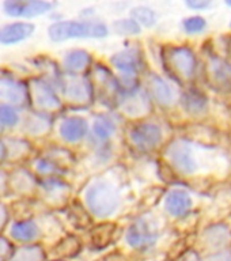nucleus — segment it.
Returning a JSON list of instances; mask_svg holds the SVG:
<instances>
[{"mask_svg":"<svg viewBox=\"0 0 231 261\" xmlns=\"http://www.w3.org/2000/svg\"><path fill=\"white\" fill-rule=\"evenodd\" d=\"M36 32V24L30 20L14 19L0 24V45L14 46L28 41Z\"/></svg>","mask_w":231,"mask_h":261,"instance_id":"obj_24","label":"nucleus"},{"mask_svg":"<svg viewBox=\"0 0 231 261\" xmlns=\"http://www.w3.org/2000/svg\"><path fill=\"white\" fill-rule=\"evenodd\" d=\"M142 81L143 87L146 89L154 106L169 109L178 101V95L173 85L162 75L155 72H146L142 76Z\"/></svg>","mask_w":231,"mask_h":261,"instance_id":"obj_19","label":"nucleus"},{"mask_svg":"<svg viewBox=\"0 0 231 261\" xmlns=\"http://www.w3.org/2000/svg\"><path fill=\"white\" fill-rule=\"evenodd\" d=\"M212 0H185V3L188 4V7L193 8V10H203L207 8L211 4Z\"/></svg>","mask_w":231,"mask_h":261,"instance_id":"obj_39","label":"nucleus"},{"mask_svg":"<svg viewBox=\"0 0 231 261\" xmlns=\"http://www.w3.org/2000/svg\"><path fill=\"white\" fill-rule=\"evenodd\" d=\"M159 238V227L151 214L135 218L124 231V242L135 252H148Z\"/></svg>","mask_w":231,"mask_h":261,"instance_id":"obj_11","label":"nucleus"},{"mask_svg":"<svg viewBox=\"0 0 231 261\" xmlns=\"http://www.w3.org/2000/svg\"><path fill=\"white\" fill-rule=\"evenodd\" d=\"M163 208L171 218H184L192 210L191 196L185 189L171 188L163 197Z\"/></svg>","mask_w":231,"mask_h":261,"instance_id":"obj_26","label":"nucleus"},{"mask_svg":"<svg viewBox=\"0 0 231 261\" xmlns=\"http://www.w3.org/2000/svg\"><path fill=\"white\" fill-rule=\"evenodd\" d=\"M128 171L120 162L104 171L87 175L76 192V199L93 219L110 220L125 205L128 192Z\"/></svg>","mask_w":231,"mask_h":261,"instance_id":"obj_1","label":"nucleus"},{"mask_svg":"<svg viewBox=\"0 0 231 261\" xmlns=\"http://www.w3.org/2000/svg\"><path fill=\"white\" fill-rule=\"evenodd\" d=\"M110 30L121 37H136L142 33V28L131 16L114 20Z\"/></svg>","mask_w":231,"mask_h":261,"instance_id":"obj_32","label":"nucleus"},{"mask_svg":"<svg viewBox=\"0 0 231 261\" xmlns=\"http://www.w3.org/2000/svg\"><path fill=\"white\" fill-rule=\"evenodd\" d=\"M163 156L177 173L192 175L199 170V162L191 142L184 139H174L163 146Z\"/></svg>","mask_w":231,"mask_h":261,"instance_id":"obj_13","label":"nucleus"},{"mask_svg":"<svg viewBox=\"0 0 231 261\" xmlns=\"http://www.w3.org/2000/svg\"><path fill=\"white\" fill-rule=\"evenodd\" d=\"M207 261H231L230 250H219L208 257Z\"/></svg>","mask_w":231,"mask_h":261,"instance_id":"obj_38","label":"nucleus"},{"mask_svg":"<svg viewBox=\"0 0 231 261\" xmlns=\"http://www.w3.org/2000/svg\"><path fill=\"white\" fill-rule=\"evenodd\" d=\"M14 250V245L7 237L0 236V261H7Z\"/></svg>","mask_w":231,"mask_h":261,"instance_id":"obj_36","label":"nucleus"},{"mask_svg":"<svg viewBox=\"0 0 231 261\" xmlns=\"http://www.w3.org/2000/svg\"><path fill=\"white\" fill-rule=\"evenodd\" d=\"M53 10L49 0H4L3 12L12 19L30 20L40 18Z\"/></svg>","mask_w":231,"mask_h":261,"instance_id":"obj_20","label":"nucleus"},{"mask_svg":"<svg viewBox=\"0 0 231 261\" xmlns=\"http://www.w3.org/2000/svg\"><path fill=\"white\" fill-rule=\"evenodd\" d=\"M106 63L116 75L143 76L147 72L144 55L136 45H125L117 52L112 53Z\"/></svg>","mask_w":231,"mask_h":261,"instance_id":"obj_16","label":"nucleus"},{"mask_svg":"<svg viewBox=\"0 0 231 261\" xmlns=\"http://www.w3.org/2000/svg\"><path fill=\"white\" fill-rule=\"evenodd\" d=\"M181 261H201V258H200L197 253L189 252L183 257V260H181Z\"/></svg>","mask_w":231,"mask_h":261,"instance_id":"obj_41","label":"nucleus"},{"mask_svg":"<svg viewBox=\"0 0 231 261\" xmlns=\"http://www.w3.org/2000/svg\"><path fill=\"white\" fill-rule=\"evenodd\" d=\"M6 144V162L4 166L24 165L36 154L37 144L20 134L3 135Z\"/></svg>","mask_w":231,"mask_h":261,"instance_id":"obj_21","label":"nucleus"},{"mask_svg":"<svg viewBox=\"0 0 231 261\" xmlns=\"http://www.w3.org/2000/svg\"><path fill=\"white\" fill-rule=\"evenodd\" d=\"M163 64L174 79H191L197 68L195 53L184 45L169 46L163 52Z\"/></svg>","mask_w":231,"mask_h":261,"instance_id":"obj_15","label":"nucleus"},{"mask_svg":"<svg viewBox=\"0 0 231 261\" xmlns=\"http://www.w3.org/2000/svg\"><path fill=\"white\" fill-rule=\"evenodd\" d=\"M6 162V144H4L3 135H0V165Z\"/></svg>","mask_w":231,"mask_h":261,"instance_id":"obj_40","label":"nucleus"},{"mask_svg":"<svg viewBox=\"0 0 231 261\" xmlns=\"http://www.w3.org/2000/svg\"><path fill=\"white\" fill-rule=\"evenodd\" d=\"M130 16L140 28H152L157 23V14L147 6H136L131 10Z\"/></svg>","mask_w":231,"mask_h":261,"instance_id":"obj_33","label":"nucleus"},{"mask_svg":"<svg viewBox=\"0 0 231 261\" xmlns=\"http://www.w3.org/2000/svg\"><path fill=\"white\" fill-rule=\"evenodd\" d=\"M10 196L8 192V170L7 166L0 165V200Z\"/></svg>","mask_w":231,"mask_h":261,"instance_id":"obj_35","label":"nucleus"},{"mask_svg":"<svg viewBox=\"0 0 231 261\" xmlns=\"http://www.w3.org/2000/svg\"><path fill=\"white\" fill-rule=\"evenodd\" d=\"M10 220V208L3 200H0V231H3V228L7 226Z\"/></svg>","mask_w":231,"mask_h":261,"instance_id":"obj_37","label":"nucleus"},{"mask_svg":"<svg viewBox=\"0 0 231 261\" xmlns=\"http://www.w3.org/2000/svg\"><path fill=\"white\" fill-rule=\"evenodd\" d=\"M212 81L222 89L231 90V65L220 59H212L210 63Z\"/></svg>","mask_w":231,"mask_h":261,"instance_id":"obj_30","label":"nucleus"},{"mask_svg":"<svg viewBox=\"0 0 231 261\" xmlns=\"http://www.w3.org/2000/svg\"><path fill=\"white\" fill-rule=\"evenodd\" d=\"M224 2H226V3H227L228 6H231V0H224Z\"/></svg>","mask_w":231,"mask_h":261,"instance_id":"obj_42","label":"nucleus"},{"mask_svg":"<svg viewBox=\"0 0 231 261\" xmlns=\"http://www.w3.org/2000/svg\"><path fill=\"white\" fill-rule=\"evenodd\" d=\"M122 152L125 151L121 142L85 147L79 152L76 169L82 167L85 170L86 177L95 174L122 162Z\"/></svg>","mask_w":231,"mask_h":261,"instance_id":"obj_7","label":"nucleus"},{"mask_svg":"<svg viewBox=\"0 0 231 261\" xmlns=\"http://www.w3.org/2000/svg\"><path fill=\"white\" fill-rule=\"evenodd\" d=\"M53 126H55V116L26 109L18 134L23 135L24 138H28L38 146L41 143L52 139Z\"/></svg>","mask_w":231,"mask_h":261,"instance_id":"obj_17","label":"nucleus"},{"mask_svg":"<svg viewBox=\"0 0 231 261\" xmlns=\"http://www.w3.org/2000/svg\"><path fill=\"white\" fill-rule=\"evenodd\" d=\"M179 102L189 113H201L207 108V97L199 90L189 89L179 97Z\"/></svg>","mask_w":231,"mask_h":261,"instance_id":"obj_31","label":"nucleus"},{"mask_svg":"<svg viewBox=\"0 0 231 261\" xmlns=\"http://www.w3.org/2000/svg\"><path fill=\"white\" fill-rule=\"evenodd\" d=\"M7 261H46V253L40 244L20 245L14 248Z\"/></svg>","mask_w":231,"mask_h":261,"instance_id":"obj_28","label":"nucleus"},{"mask_svg":"<svg viewBox=\"0 0 231 261\" xmlns=\"http://www.w3.org/2000/svg\"><path fill=\"white\" fill-rule=\"evenodd\" d=\"M207 23H206V19L201 18V16H189L187 19H184L183 28L184 30L188 33V34H197V33H201L206 29Z\"/></svg>","mask_w":231,"mask_h":261,"instance_id":"obj_34","label":"nucleus"},{"mask_svg":"<svg viewBox=\"0 0 231 261\" xmlns=\"http://www.w3.org/2000/svg\"><path fill=\"white\" fill-rule=\"evenodd\" d=\"M230 26H231V24H230Z\"/></svg>","mask_w":231,"mask_h":261,"instance_id":"obj_45","label":"nucleus"},{"mask_svg":"<svg viewBox=\"0 0 231 261\" xmlns=\"http://www.w3.org/2000/svg\"><path fill=\"white\" fill-rule=\"evenodd\" d=\"M52 261H64V260H52Z\"/></svg>","mask_w":231,"mask_h":261,"instance_id":"obj_43","label":"nucleus"},{"mask_svg":"<svg viewBox=\"0 0 231 261\" xmlns=\"http://www.w3.org/2000/svg\"><path fill=\"white\" fill-rule=\"evenodd\" d=\"M95 63L93 53L85 48H71L59 60L64 75H87Z\"/></svg>","mask_w":231,"mask_h":261,"instance_id":"obj_23","label":"nucleus"},{"mask_svg":"<svg viewBox=\"0 0 231 261\" xmlns=\"http://www.w3.org/2000/svg\"><path fill=\"white\" fill-rule=\"evenodd\" d=\"M0 105L29 109L28 77L11 71H0Z\"/></svg>","mask_w":231,"mask_h":261,"instance_id":"obj_14","label":"nucleus"},{"mask_svg":"<svg viewBox=\"0 0 231 261\" xmlns=\"http://www.w3.org/2000/svg\"><path fill=\"white\" fill-rule=\"evenodd\" d=\"M32 75L42 77L50 85H53L59 91L64 81V72L61 71V67L59 61L52 59V57L46 56V55H41L32 59Z\"/></svg>","mask_w":231,"mask_h":261,"instance_id":"obj_25","label":"nucleus"},{"mask_svg":"<svg viewBox=\"0 0 231 261\" xmlns=\"http://www.w3.org/2000/svg\"><path fill=\"white\" fill-rule=\"evenodd\" d=\"M60 95L67 110L91 112L95 109V93L89 75H65Z\"/></svg>","mask_w":231,"mask_h":261,"instance_id":"obj_6","label":"nucleus"},{"mask_svg":"<svg viewBox=\"0 0 231 261\" xmlns=\"http://www.w3.org/2000/svg\"><path fill=\"white\" fill-rule=\"evenodd\" d=\"M110 34V28L98 19L56 20L48 28L49 40L61 44L71 40H102Z\"/></svg>","mask_w":231,"mask_h":261,"instance_id":"obj_4","label":"nucleus"},{"mask_svg":"<svg viewBox=\"0 0 231 261\" xmlns=\"http://www.w3.org/2000/svg\"><path fill=\"white\" fill-rule=\"evenodd\" d=\"M124 151L136 156H146L165 144L163 126L152 116L124 124L121 135Z\"/></svg>","mask_w":231,"mask_h":261,"instance_id":"obj_2","label":"nucleus"},{"mask_svg":"<svg viewBox=\"0 0 231 261\" xmlns=\"http://www.w3.org/2000/svg\"><path fill=\"white\" fill-rule=\"evenodd\" d=\"M95 93V108L113 109L118 97V82L116 73L106 61H95L87 73Z\"/></svg>","mask_w":231,"mask_h":261,"instance_id":"obj_9","label":"nucleus"},{"mask_svg":"<svg viewBox=\"0 0 231 261\" xmlns=\"http://www.w3.org/2000/svg\"><path fill=\"white\" fill-rule=\"evenodd\" d=\"M29 86V109L50 114L56 117L63 110H65L60 91L37 75L28 77Z\"/></svg>","mask_w":231,"mask_h":261,"instance_id":"obj_8","label":"nucleus"},{"mask_svg":"<svg viewBox=\"0 0 231 261\" xmlns=\"http://www.w3.org/2000/svg\"><path fill=\"white\" fill-rule=\"evenodd\" d=\"M89 117L90 132L85 147L121 142L122 128L125 121L118 116L116 110L104 108L93 109L89 113Z\"/></svg>","mask_w":231,"mask_h":261,"instance_id":"obj_5","label":"nucleus"},{"mask_svg":"<svg viewBox=\"0 0 231 261\" xmlns=\"http://www.w3.org/2000/svg\"><path fill=\"white\" fill-rule=\"evenodd\" d=\"M90 112L63 110L55 117L52 140L81 152L86 146L90 132Z\"/></svg>","mask_w":231,"mask_h":261,"instance_id":"obj_3","label":"nucleus"},{"mask_svg":"<svg viewBox=\"0 0 231 261\" xmlns=\"http://www.w3.org/2000/svg\"><path fill=\"white\" fill-rule=\"evenodd\" d=\"M0 135H3V134H2V130H0Z\"/></svg>","mask_w":231,"mask_h":261,"instance_id":"obj_44","label":"nucleus"},{"mask_svg":"<svg viewBox=\"0 0 231 261\" xmlns=\"http://www.w3.org/2000/svg\"><path fill=\"white\" fill-rule=\"evenodd\" d=\"M75 187L68 177L38 178L36 199L50 208H64L73 199Z\"/></svg>","mask_w":231,"mask_h":261,"instance_id":"obj_12","label":"nucleus"},{"mask_svg":"<svg viewBox=\"0 0 231 261\" xmlns=\"http://www.w3.org/2000/svg\"><path fill=\"white\" fill-rule=\"evenodd\" d=\"M8 240L12 244L19 245H33L38 244V241L42 237V228L40 223L32 216L24 218H15L11 223L8 224Z\"/></svg>","mask_w":231,"mask_h":261,"instance_id":"obj_22","label":"nucleus"},{"mask_svg":"<svg viewBox=\"0 0 231 261\" xmlns=\"http://www.w3.org/2000/svg\"><path fill=\"white\" fill-rule=\"evenodd\" d=\"M24 110L11 105H0V130L2 134H18L23 121Z\"/></svg>","mask_w":231,"mask_h":261,"instance_id":"obj_27","label":"nucleus"},{"mask_svg":"<svg viewBox=\"0 0 231 261\" xmlns=\"http://www.w3.org/2000/svg\"><path fill=\"white\" fill-rule=\"evenodd\" d=\"M7 170L10 196L16 199H36L38 177L30 170V167L24 163L7 167Z\"/></svg>","mask_w":231,"mask_h":261,"instance_id":"obj_18","label":"nucleus"},{"mask_svg":"<svg viewBox=\"0 0 231 261\" xmlns=\"http://www.w3.org/2000/svg\"><path fill=\"white\" fill-rule=\"evenodd\" d=\"M113 109L124 121L130 122L152 116L155 106L142 85L131 91L118 93Z\"/></svg>","mask_w":231,"mask_h":261,"instance_id":"obj_10","label":"nucleus"},{"mask_svg":"<svg viewBox=\"0 0 231 261\" xmlns=\"http://www.w3.org/2000/svg\"><path fill=\"white\" fill-rule=\"evenodd\" d=\"M204 241L212 249H222L231 241L230 228L224 224H214L204 231Z\"/></svg>","mask_w":231,"mask_h":261,"instance_id":"obj_29","label":"nucleus"}]
</instances>
